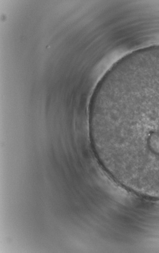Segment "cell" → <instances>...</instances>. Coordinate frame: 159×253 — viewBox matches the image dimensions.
Wrapping results in <instances>:
<instances>
[{
    "label": "cell",
    "mask_w": 159,
    "mask_h": 253,
    "mask_svg": "<svg viewBox=\"0 0 159 253\" xmlns=\"http://www.w3.org/2000/svg\"><path fill=\"white\" fill-rule=\"evenodd\" d=\"M89 130L112 178L159 199V55L123 61L107 73L93 95Z\"/></svg>",
    "instance_id": "cell-1"
}]
</instances>
